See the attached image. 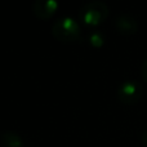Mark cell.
<instances>
[{"instance_id":"9","label":"cell","mask_w":147,"mask_h":147,"mask_svg":"<svg viewBox=\"0 0 147 147\" xmlns=\"http://www.w3.org/2000/svg\"><path fill=\"white\" fill-rule=\"evenodd\" d=\"M141 141H142L143 146L147 147V129L145 130V132L142 133V136H141Z\"/></svg>"},{"instance_id":"8","label":"cell","mask_w":147,"mask_h":147,"mask_svg":"<svg viewBox=\"0 0 147 147\" xmlns=\"http://www.w3.org/2000/svg\"><path fill=\"white\" fill-rule=\"evenodd\" d=\"M141 75H142V79L145 83H147V58L143 61L142 67H141Z\"/></svg>"},{"instance_id":"7","label":"cell","mask_w":147,"mask_h":147,"mask_svg":"<svg viewBox=\"0 0 147 147\" xmlns=\"http://www.w3.org/2000/svg\"><path fill=\"white\" fill-rule=\"evenodd\" d=\"M105 41H106V38H105L103 32H101L99 30H93L89 32L88 35V44L93 48H101V47L105 45Z\"/></svg>"},{"instance_id":"2","label":"cell","mask_w":147,"mask_h":147,"mask_svg":"<svg viewBox=\"0 0 147 147\" xmlns=\"http://www.w3.org/2000/svg\"><path fill=\"white\" fill-rule=\"evenodd\" d=\"M109 17V7L101 0H93L79 9V20L88 27H96L106 21Z\"/></svg>"},{"instance_id":"3","label":"cell","mask_w":147,"mask_h":147,"mask_svg":"<svg viewBox=\"0 0 147 147\" xmlns=\"http://www.w3.org/2000/svg\"><path fill=\"white\" fill-rule=\"evenodd\" d=\"M116 96L123 105H134L142 98L143 85L137 80H125L117 86Z\"/></svg>"},{"instance_id":"1","label":"cell","mask_w":147,"mask_h":147,"mask_svg":"<svg viewBox=\"0 0 147 147\" xmlns=\"http://www.w3.org/2000/svg\"><path fill=\"white\" fill-rule=\"evenodd\" d=\"M52 35L61 43H75L81 39L80 23L70 16H63L54 21Z\"/></svg>"},{"instance_id":"6","label":"cell","mask_w":147,"mask_h":147,"mask_svg":"<svg viewBox=\"0 0 147 147\" xmlns=\"http://www.w3.org/2000/svg\"><path fill=\"white\" fill-rule=\"evenodd\" d=\"M3 147H25V142H23L22 137L18 133L8 130L4 132L0 137Z\"/></svg>"},{"instance_id":"4","label":"cell","mask_w":147,"mask_h":147,"mask_svg":"<svg viewBox=\"0 0 147 147\" xmlns=\"http://www.w3.org/2000/svg\"><path fill=\"white\" fill-rule=\"evenodd\" d=\"M58 7L59 4L57 0H35L32 4V13L35 17L47 21L56 14Z\"/></svg>"},{"instance_id":"5","label":"cell","mask_w":147,"mask_h":147,"mask_svg":"<svg viewBox=\"0 0 147 147\" xmlns=\"http://www.w3.org/2000/svg\"><path fill=\"white\" fill-rule=\"evenodd\" d=\"M115 27H116L117 32L125 36L134 35L138 31V22L133 16L123 13L119 14L115 18Z\"/></svg>"}]
</instances>
